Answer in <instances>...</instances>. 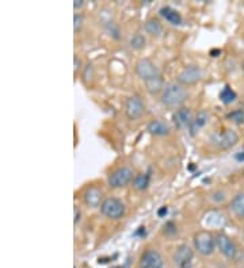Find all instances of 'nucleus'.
I'll use <instances>...</instances> for the list:
<instances>
[{
	"label": "nucleus",
	"mask_w": 244,
	"mask_h": 268,
	"mask_svg": "<svg viewBox=\"0 0 244 268\" xmlns=\"http://www.w3.org/2000/svg\"><path fill=\"white\" fill-rule=\"evenodd\" d=\"M81 25H83V16L80 14H76L74 16V31L78 33L80 29H81Z\"/></svg>",
	"instance_id": "5701e85b"
},
{
	"label": "nucleus",
	"mask_w": 244,
	"mask_h": 268,
	"mask_svg": "<svg viewBox=\"0 0 244 268\" xmlns=\"http://www.w3.org/2000/svg\"><path fill=\"white\" fill-rule=\"evenodd\" d=\"M159 14L164 18L171 25H180L182 23V16L176 10L171 8V7H162L159 10Z\"/></svg>",
	"instance_id": "2eb2a0df"
},
{
	"label": "nucleus",
	"mask_w": 244,
	"mask_h": 268,
	"mask_svg": "<svg viewBox=\"0 0 244 268\" xmlns=\"http://www.w3.org/2000/svg\"><path fill=\"white\" fill-rule=\"evenodd\" d=\"M209 118H210V115L206 110H201V111H198V114L195 115L194 118H193L191 125H190V128H189L190 135H193V137H194L195 134L198 133L199 130L202 129L205 125L208 124Z\"/></svg>",
	"instance_id": "ddd939ff"
},
{
	"label": "nucleus",
	"mask_w": 244,
	"mask_h": 268,
	"mask_svg": "<svg viewBox=\"0 0 244 268\" xmlns=\"http://www.w3.org/2000/svg\"><path fill=\"white\" fill-rule=\"evenodd\" d=\"M139 234H143V236H144V234H145V228H143V226H141V228H139V230L136 232V236H139Z\"/></svg>",
	"instance_id": "cd10ccee"
},
{
	"label": "nucleus",
	"mask_w": 244,
	"mask_h": 268,
	"mask_svg": "<svg viewBox=\"0 0 244 268\" xmlns=\"http://www.w3.org/2000/svg\"><path fill=\"white\" fill-rule=\"evenodd\" d=\"M136 73L144 83L159 77V69L158 67L151 61L150 59H141L136 63Z\"/></svg>",
	"instance_id": "39448f33"
},
{
	"label": "nucleus",
	"mask_w": 244,
	"mask_h": 268,
	"mask_svg": "<svg viewBox=\"0 0 244 268\" xmlns=\"http://www.w3.org/2000/svg\"><path fill=\"white\" fill-rule=\"evenodd\" d=\"M164 263L160 253L155 249H148L141 255L139 268H163Z\"/></svg>",
	"instance_id": "9b49d317"
},
{
	"label": "nucleus",
	"mask_w": 244,
	"mask_h": 268,
	"mask_svg": "<svg viewBox=\"0 0 244 268\" xmlns=\"http://www.w3.org/2000/svg\"><path fill=\"white\" fill-rule=\"evenodd\" d=\"M83 5V0H74V7L78 8V7H81Z\"/></svg>",
	"instance_id": "bb28decb"
},
{
	"label": "nucleus",
	"mask_w": 244,
	"mask_h": 268,
	"mask_svg": "<svg viewBox=\"0 0 244 268\" xmlns=\"http://www.w3.org/2000/svg\"><path fill=\"white\" fill-rule=\"evenodd\" d=\"M130 46H132V48H133V49H136V50L143 49V48L145 46L144 35H141V34L133 35V38L130 40Z\"/></svg>",
	"instance_id": "412c9836"
},
{
	"label": "nucleus",
	"mask_w": 244,
	"mask_h": 268,
	"mask_svg": "<svg viewBox=\"0 0 244 268\" xmlns=\"http://www.w3.org/2000/svg\"><path fill=\"white\" fill-rule=\"evenodd\" d=\"M220 53H221L220 50H212V56H213V57H217L216 55H220Z\"/></svg>",
	"instance_id": "c85d7f7f"
},
{
	"label": "nucleus",
	"mask_w": 244,
	"mask_h": 268,
	"mask_svg": "<svg viewBox=\"0 0 244 268\" xmlns=\"http://www.w3.org/2000/svg\"><path fill=\"white\" fill-rule=\"evenodd\" d=\"M243 176H244V171H243Z\"/></svg>",
	"instance_id": "7c9ffc66"
},
{
	"label": "nucleus",
	"mask_w": 244,
	"mask_h": 268,
	"mask_svg": "<svg viewBox=\"0 0 244 268\" xmlns=\"http://www.w3.org/2000/svg\"><path fill=\"white\" fill-rule=\"evenodd\" d=\"M172 121H174L175 126H176L178 129H186V128H190L191 121H193L191 111H190V109L182 107V109H179L178 111H175L174 115H172Z\"/></svg>",
	"instance_id": "f8f14e48"
},
{
	"label": "nucleus",
	"mask_w": 244,
	"mask_h": 268,
	"mask_svg": "<svg viewBox=\"0 0 244 268\" xmlns=\"http://www.w3.org/2000/svg\"><path fill=\"white\" fill-rule=\"evenodd\" d=\"M167 213H168V208L165 207V206H163L162 208H159V211H158V215H159V217H163V215H165Z\"/></svg>",
	"instance_id": "a878e982"
},
{
	"label": "nucleus",
	"mask_w": 244,
	"mask_h": 268,
	"mask_svg": "<svg viewBox=\"0 0 244 268\" xmlns=\"http://www.w3.org/2000/svg\"><path fill=\"white\" fill-rule=\"evenodd\" d=\"M189 98V92L183 88V85L179 83H169L164 87L163 92H162V103L167 106V107H178L187 100Z\"/></svg>",
	"instance_id": "f257e3e1"
},
{
	"label": "nucleus",
	"mask_w": 244,
	"mask_h": 268,
	"mask_svg": "<svg viewBox=\"0 0 244 268\" xmlns=\"http://www.w3.org/2000/svg\"><path fill=\"white\" fill-rule=\"evenodd\" d=\"M147 130H148L150 134L158 135V137L168 135L169 132H171L168 125L165 124L164 121H162V119H154V121H151L148 126H147Z\"/></svg>",
	"instance_id": "4468645a"
},
{
	"label": "nucleus",
	"mask_w": 244,
	"mask_h": 268,
	"mask_svg": "<svg viewBox=\"0 0 244 268\" xmlns=\"http://www.w3.org/2000/svg\"><path fill=\"white\" fill-rule=\"evenodd\" d=\"M228 118L232 119L235 124H243L244 122V113L243 110H235L232 113H229Z\"/></svg>",
	"instance_id": "4be33fe9"
},
{
	"label": "nucleus",
	"mask_w": 244,
	"mask_h": 268,
	"mask_svg": "<svg viewBox=\"0 0 244 268\" xmlns=\"http://www.w3.org/2000/svg\"><path fill=\"white\" fill-rule=\"evenodd\" d=\"M202 76H204V72L198 65H190L178 74L176 81L180 85H193L195 83H198L199 80L202 79Z\"/></svg>",
	"instance_id": "6e6552de"
},
{
	"label": "nucleus",
	"mask_w": 244,
	"mask_h": 268,
	"mask_svg": "<svg viewBox=\"0 0 244 268\" xmlns=\"http://www.w3.org/2000/svg\"><path fill=\"white\" fill-rule=\"evenodd\" d=\"M85 203L91 206V207H98L102 201V191L96 187H91L85 191L84 194Z\"/></svg>",
	"instance_id": "dca6fc26"
},
{
	"label": "nucleus",
	"mask_w": 244,
	"mask_h": 268,
	"mask_svg": "<svg viewBox=\"0 0 244 268\" xmlns=\"http://www.w3.org/2000/svg\"><path fill=\"white\" fill-rule=\"evenodd\" d=\"M144 30L148 34L154 35V37H159L163 33V26L158 19H148L145 22Z\"/></svg>",
	"instance_id": "a211bd4d"
},
{
	"label": "nucleus",
	"mask_w": 244,
	"mask_h": 268,
	"mask_svg": "<svg viewBox=\"0 0 244 268\" xmlns=\"http://www.w3.org/2000/svg\"><path fill=\"white\" fill-rule=\"evenodd\" d=\"M133 186H135L136 190L139 191H144V190L148 189L150 186V175L147 174H140L137 175L133 180Z\"/></svg>",
	"instance_id": "aec40b11"
},
{
	"label": "nucleus",
	"mask_w": 244,
	"mask_h": 268,
	"mask_svg": "<svg viewBox=\"0 0 244 268\" xmlns=\"http://www.w3.org/2000/svg\"><path fill=\"white\" fill-rule=\"evenodd\" d=\"M133 180V171L128 167L115 169L109 176V186L113 189H121L128 186Z\"/></svg>",
	"instance_id": "0eeeda50"
},
{
	"label": "nucleus",
	"mask_w": 244,
	"mask_h": 268,
	"mask_svg": "<svg viewBox=\"0 0 244 268\" xmlns=\"http://www.w3.org/2000/svg\"><path fill=\"white\" fill-rule=\"evenodd\" d=\"M216 243H217V248L223 256H225L227 259H235L238 253V248L232 238L224 233H219L216 236Z\"/></svg>",
	"instance_id": "9d476101"
},
{
	"label": "nucleus",
	"mask_w": 244,
	"mask_h": 268,
	"mask_svg": "<svg viewBox=\"0 0 244 268\" xmlns=\"http://www.w3.org/2000/svg\"><path fill=\"white\" fill-rule=\"evenodd\" d=\"M194 247L202 256H210L216 251V237L208 230H201L194 236Z\"/></svg>",
	"instance_id": "f03ea898"
},
{
	"label": "nucleus",
	"mask_w": 244,
	"mask_h": 268,
	"mask_svg": "<svg viewBox=\"0 0 244 268\" xmlns=\"http://www.w3.org/2000/svg\"><path fill=\"white\" fill-rule=\"evenodd\" d=\"M231 210H232L238 217L244 218V193L235 195L234 199L231 201Z\"/></svg>",
	"instance_id": "f3484780"
},
{
	"label": "nucleus",
	"mask_w": 244,
	"mask_h": 268,
	"mask_svg": "<svg viewBox=\"0 0 244 268\" xmlns=\"http://www.w3.org/2000/svg\"><path fill=\"white\" fill-rule=\"evenodd\" d=\"M74 213H75V218H74V222L78 223V222H79V219H80V210H79V207L74 208Z\"/></svg>",
	"instance_id": "393cba45"
},
{
	"label": "nucleus",
	"mask_w": 244,
	"mask_h": 268,
	"mask_svg": "<svg viewBox=\"0 0 244 268\" xmlns=\"http://www.w3.org/2000/svg\"><path fill=\"white\" fill-rule=\"evenodd\" d=\"M74 63H75V67H74V70H75V72H78V69H79V68H80V64H81L78 56H75V57H74Z\"/></svg>",
	"instance_id": "b1692460"
},
{
	"label": "nucleus",
	"mask_w": 244,
	"mask_h": 268,
	"mask_svg": "<svg viewBox=\"0 0 244 268\" xmlns=\"http://www.w3.org/2000/svg\"><path fill=\"white\" fill-rule=\"evenodd\" d=\"M144 102L141 100L140 96L133 95V96H130V98L126 99V103H125V114H126V117H128L130 121L139 119L141 115L144 114Z\"/></svg>",
	"instance_id": "1a4fd4ad"
},
{
	"label": "nucleus",
	"mask_w": 244,
	"mask_h": 268,
	"mask_svg": "<svg viewBox=\"0 0 244 268\" xmlns=\"http://www.w3.org/2000/svg\"><path fill=\"white\" fill-rule=\"evenodd\" d=\"M236 98H238V95H236V92H235L234 89L231 88L229 85H225L223 91L220 92V99H221V102L224 104L234 103Z\"/></svg>",
	"instance_id": "6ab92c4d"
},
{
	"label": "nucleus",
	"mask_w": 244,
	"mask_h": 268,
	"mask_svg": "<svg viewBox=\"0 0 244 268\" xmlns=\"http://www.w3.org/2000/svg\"><path fill=\"white\" fill-rule=\"evenodd\" d=\"M193 259H194V251L186 244H182L175 249L174 256H172L175 266L178 268H191Z\"/></svg>",
	"instance_id": "423d86ee"
},
{
	"label": "nucleus",
	"mask_w": 244,
	"mask_h": 268,
	"mask_svg": "<svg viewBox=\"0 0 244 268\" xmlns=\"http://www.w3.org/2000/svg\"><path fill=\"white\" fill-rule=\"evenodd\" d=\"M243 237H244V228H243Z\"/></svg>",
	"instance_id": "c756f323"
},
{
	"label": "nucleus",
	"mask_w": 244,
	"mask_h": 268,
	"mask_svg": "<svg viewBox=\"0 0 244 268\" xmlns=\"http://www.w3.org/2000/svg\"><path fill=\"white\" fill-rule=\"evenodd\" d=\"M163 268H165V267H163Z\"/></svg>",
	"instance_id": "2f4dec72"
},
{
	"label": "nucleus",
	"mask_w": 244,
	"mask_h": 268,
	"mask_svg": "<svg viewBox=\"0 0 244 268\" xmlns=\"http://www.w3.org/2000/svg\"><path fill=\"white\" fill-rule=\"evenodd\" d=\"M212 142L216 145V148L221 149V150H227V149L234 148L235 145L239 142V135L232 129H227L221 133H216L212 137Z\"/></svg>",
	"instance_id": "20e7f679"
},
{
	"label": "nucleus",
	"mask_w": 244,
	"mask_h": 268,
	"mask_svg": "<svg viewBox=\"0 0 244 268\" xmlns=\"http://www.w3.org/2000/svg\"><path fill=\"white\" fill-rule=\"evenodd\" d=\"M100 211L107 218L120 219L125 214V204L118 198H107L100 204Z\"/></svg>",
	"instance_id": "7ed1b4c3"
}]
</instances>
